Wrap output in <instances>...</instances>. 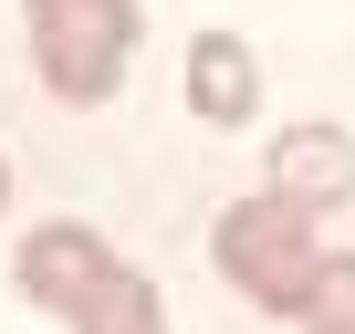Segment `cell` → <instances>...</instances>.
<instances>
[{
	"label": "cell",
	"mask_w": 355,
	"mask_h": 334,
	"mask_svg": "<svg viewBox=\"0 0 355 334\" xmlns=\"http://www.w3.org/2000/svg\"><path fill=\"white\" fill-rule=\"evenodd\" d=\"M209 251H220V272H230V282H241L261 313H282V324H293V303H303V292H313V272H324L313 199H293V188H261V199L220 209Z\"/></svg>",
	"instance_id": "cell-1"
},
{
	"label": "cell",
	"mask_w": 355,
	"mask_h": 334,
	"mask_svg": "<svg viewBox=\"0 0 355 334\" xmlns=\"http://www.w3.org/2000/svg\"><path fill=\"white\" fill-rule=\"evenodd\" d=\"M293 324H303V334H345V324H355V251H324V272H313V292L293 303Z\"/></svg>",
	"instance_id": "cell-7"
},
{
	"label": "cell",
	"mask_w": 355,
	"mask_h": 334,
	"mask_svg": "<svg viewBox=\"0 0 355 334\" xmlns=\"http://www.w3.org/2000/svg\"><path fill=\"white\" fill-rule=\"evenodd\" d=\"M73 334H167V313H157V282L136 272V261H115V282L73 313Z\"/></svg>",
	"instance_id": "cell-6"
},
{
	"label": "cell",
	"mask_w": 355,
	"mask_h": 334,
	"mask_svg": "<svg viewBox=\"0 0 355 334\" xmlns=\"http://www.w3.org/2000/svg\"><path fill=\"white\" fill-rule=\"evenodd\" d=\"M11 282H21V303H42V313H84L105 282H115V251L84 230V220H42L32 240H21V261H11Z\"/></svg>",
	"instance_id": "cell-3"
},
{
	"label": "cell",
	"mask_w": 355,
	"mask_h": 334,
	"mask_svg": "<svg viewBox=\"0 0 355 334\" xmlns=\"http://www.w3.org/2000/svg\"><path fill=\"white\" fill-rule=\"evenodd\" d=\"M32 11V63L63 105H105L136 53V0H21Z\"/></svg>",
	"instance_id": "cell-2"
},
{
	"label": "cell",
	"mask_w": 355,
	"mask_h": 334,
	"mask_svg": "<svg viewBox=\"0 0 355 334\" xmlns=\"http://www.w3.org/2000/svg\"><path fill=\"white\" fill-rule=\"evenodd\" d=\"M0 199H11V178H0Z\"/></svg>",
	"instance_id": "cell-8"
},
{
	"label": "cell",
	"mask_w": 355,
	"mask_h": 334,
	"mask_svg": "<svg viewBox=\"0 0 355 334\" xmlns=\"http://www.w3.org/2000/svg\"><path fill=\"white\" fill-rule=\"evenodd\" d=\"M251 105H261L251 42H241V32H199V42H189V115H199V125H251Z\"/></svg>",
	"instance_id": "cell-5"
},
{
	"label": "cell",
	"mask_w": 355,
	"mask_h": 334,
	"mask_svg": "<svg viewBox=\"0 0 355 334\" xmlns=\"http://www.w3.org/2000/svg\"><path fill=\"white\" fill-rule=\"evenodd\" d=\"M345 334H355V324H345Z\"/></svg>",
	"instance_id": "cell-9"
},
{
	"label": "cell",
	"mask_w": 355,
	"mask_h": 334,
	"mask_svg": "<svg viewBox=\"0 0 355 334\" xmlns=\"http://www.w3.org/2000/svg\"><path fill=\"white\" fill-rule=\"evenodd\" d=\"M272 188H293L313 209H345L355 199V136L345 125H282L272 136Z\"/></svg>",
	"instance_id": "cell-4"
}]
</instances>
